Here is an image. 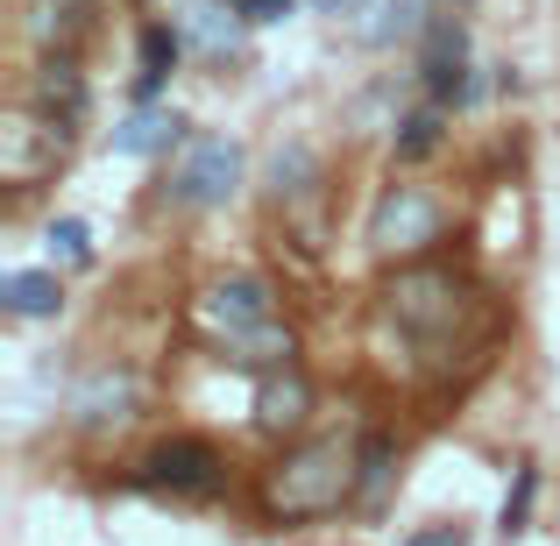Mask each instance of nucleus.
I'll list each match as a JSON object with an SVG mask.
<instances>
[{
  "mask_svg": "<svg viewBox=\"0 0 560 546\" xmlns=\"http://www.w3.org/2000/svg\"><path fill=\"white\" fill-rule=\"evenodd\" d=\"M171 142H185V114L178 107H150V100L114 128V150L121 156H164Z\"/></svg>",
  "mask_w": 560,
  "mask_h": 546,
  "instance_id": "12",
  "label": "nucleus"
},
{
  "mask_svg": "<svg viewBox=\"0 0 560 546\" xmlns=\"http://www.w3.org/2000/svg\"><path fill=\"white\" fill-rule=\"evenodd\" d=\"M440 234H447V206L425 185H390L370 213V248L383 263H419Z\"/></svg>",
  "mask_w": 560,
  "mask_h": 546,
  "instance_id": "3",
  "label": "nucleus"
},
{
  "mask_svg": "<svg viewBox=\"0 0 560 546\" xmlns=\"http://www.w3.org/2000/svg\"><path fill=\"white\" fill-rule=\"evenodd\" d=\"M178 57H185V36L171 22H150L142 28V79H136V100H156L164 93V79L178 71Z\"/></svg>",
  "mask_w": 560,
  "mask_h": 546,
  "instance_id": "15",
  "label": "nucleus"
},
{
  "mask_svg": "<svg viewBox=\"0 0 560 546\" xmlns=\"http://www.w3.org/2000/svg\"><path fill=\"white\" fill-rule=\"evenodd\" d=\"M242 191V142L234 136H199L171 171V199L178 206H228Z\"/></svg>",
  "mask_w": 560,
  "mask_h": 546,
  "instance_id": "4",
  "label": "nucleus"
},
{
  "mask_svg": "<svg viewBox=\"0 0 560 546\" xmlns=\"http://www.w3.org/2000/svg\"><path fill=\"white\" fill-rule=\"evenodd\" d=\"M43 248H50V263H65V270H85V263H93V228H85V220H50V228H43Z\"/></svg>",
  "mask_w": 560,
  "mask_h": 546,
  "instance_id": "19",
  "label": "nucleus"
},
{
  "mask_svg": "<svg viewBox=\"0 0 560 546\" xmlns=\"http://www.w3.org/2000/svg\"><path fill=\"white\" fill-rule=\"evenodd\" d=\"M370 8H376V0H313V14H327V22H370Z\"/></svg>",
  "mask_w": 560,
  "mask_h": 546,
  "instance_id": "24",
  "label": "nucleus"
},
{
  "mask_svg": "<svg viewBox=\"0 0 560 546\" xmlns=\"http://www.w3.org/2000/svg\"><path fill=\"white\" fill-rule=\"evenodd\" d=\"M228 362H242V369H277V362H291V327H256V334H242V341H228Z\"/></svg>",
  "mask_w": 560,
  "mask_h": 546,
  "instance_id": "17",
  "label": "nucleus"
},
{
  "mask_svg": "<svg viewBox=\"0 0 560 546\" xmlns=\"http://www.w3.org/2000/svg\"><path fill=\"white\" fill-rule=\"evenodd\" d=\"M390 468H397V448L390 440H362V497H383V483H390Z\"/></svg>",
  "mask_w": 560,
  "mask_h": 546,
  "instance_id": "22",
  "label": "nucleus"
},
{
  "mask_svg": "<svg viewBox=\"0 0 560 546\" xmlns=\"http://www.w3.org/2000/svg\"><path fill=\"white\" fill-rule=\"evenodd\" d=\"M454 8H468V0H454Z\"/></svg>",
  "mask_w": 560,
  "mask_h": 546,
  "instance_id": "26",
  "label": "nucleus"
},
{
  "mask_svg": "<svg viewBox=\"0 0 560 546\" xmlns=\"http://www.w3.org/2000/svg\"><path fill=\"white\" fill-rule=\"evenodd\" d=\"M305 419H313V383H305L291 362L270 369L262 391H256V426H262V433H299Z\"/></svg>",
  "mask_w": 560,
  "mask_h": 546,
  "instance_id": "10",
  "label": "nucleus"
},
{
  "mask_svg": "<svg viewBox=\"0 0 560 546\" xmlns=\"http://www.w3.org/2000/svg\"><path fill=\"white\" fill-rule=\"evenodd\" d=\"M425 93H433L440 107H468V100H476L468 28L462 22H433V28H425Z\"/></svg>",
  "mask_w": 560,
  "mask_h": 546,
  "instance_id": "8",
  "label": "nucleus"
},
{
  "mask_svg": "<svg viewBox=\"0 0 560 546\" xmlns=\"http://www.w3.org/2000/svg\"><path fill=\"white\" fill-rule=\"evenodd\" d=\"M28 107H43L50 121L79 128V121H85V71L71 65V57H43V65H36V93H28Z\"/></svg>",
  "mask_w": 560,
  "mask_h": 546,
  "instance_id": "11",
  "label": "nucleus"
},
{
  "mask_svg": "<svg viewBox=\"0 0 560 546\" xmlns=\"http://www.w3.org/2000/svg\"><path fill=\"white\" fill-rule=\"evenodd\" d=\"M405 546H468V533L462 525H425V533H411Z\"/></svg>",
  "mask_w": 560,
  "mask_h": 546,
  "instance_id": "25",
  "label": "nucleus"
},
{
  "mask_svg": "<svg viewBox=\"0 0 560 546\" xmlns=\"http://www.w3.org/2000/svg\"><path fill=\"white\" fill-rule=\"evenodd\" d=\"M65 142H71V128H65V121H50L43 107L14 114V121L0 128V178H8V185H36L43 171H57Z\"/></svg>",
  "mask_w": 560,
  "mask_h": 546,
  "instance_id": "6",
  "label": "nucleus"
},
{
  "mask_svg": "<svg viewBox=\"0 0 560 546\" xmlns=\"http://www.w3.org/2000/svg\"><path fill=\"white\" fill-rule=\"evenodd\" d=\"M199 313H206V327H213L220 341H242V334L270 327L277 305H270V284H262V277H220V284L199 299Z\"/></svg>",
  "mask_w": 560,
  "mask_h": 546,
  "instance_id": "7",
  "label": "nucleus"
},
{
  "mask_svg": "<svg viewBox=\"0 0 560 546\" xmlns=\"http://www.w3.org/2000/svg\"><path fill=\"white\" fill-rule=\"evenodd\" d=\"M0 305L14 320H43V313L65 305V284H57V270H8L0 277Z\"/></svg>",
  "mask_w": 560,
  "mask_h": 546,
  "instance_id": "14",
  "label": "nucleus"
},
{
  "mask_svg": "<svg viewBox=\"0 0 560 546\" xmlns=\"http://www.w3.org/2000/svg\"><path fill=\"white\" fill-rule=\"evenodd\" d=\"M533 497H539V468H518V476H511V490H504V533H525Z\"/></svg>",
  "mask_w": 560,
  "mask_h": 546,
  "instance_id": "21",
  "label": "nucleus"
},
{
  "mask_svg": "<svg viewBox=\"0 0 560 546\" xmlns=\"http://www.w3.org/2000/svg\"><path fill=\"white\" fill-rule=\"evenodd\" d=\"M136 483L142 490H171V497H213L228 483V468H220V454L206 440H164V448L142 454Z\"/></svg>",
  "mask_w": 560,
  "mask_h": 546,
  "instance_id": "5",
  "label": "nucleus"
},
{
  "mask_svg": "<svg viewBox=\"0 0 560 546\" xmlns=\"http://www.w3.org/2000/svg\"><path fill=\"white\" fill-rule=\"evenodd\" d=\"M419 28H425V0H376L370 22H362V43H370V50H390V43L419 36Z\"/></svg>",
  "mask_w": 560,
  "mask_h": 546,
  "instance_id": "16",
  "label": "nucleus"
},
{
  "mask_svg": "<svg viewBox=\"0 0 560 546\" xmlns=\"http://www.w3.org/2000/svg\"><path fill=\"white\" fill-rule=\"evenodd\" d=\"M242 14H248V28H270L284 14H299V0H242Z\"/></svg>",
  "mask_w": 560,
  "mask_h": 546,
  "instance_id": "23",
  "label": "nucleus"
},
{
  "mask_svg": "<svg viewBox=\"0 0 560 546\" xmlns=\"http://www.w3.org/2000/svg\"><path fill=\"white\" fill-rule=\"evenodd\" d=\"M433 150H440V100L397 121V156H405V164H419V156H433Z\"/></svg>",
  "mask_w": 560,
  "mask_h": 546,
  "instance_id": "20",
  "label": "nucleus"
},
{
  "mask_svg": "<svg viewBox=\"0 0 560 546\" xmlns=\"http://www.w3.org/2000/svg\"><path fill=\"white\" fill-rule=\"evenodd\" d=\"M313 185H319V156L305 150V142H291V150L270 156V191L277 199H299V191H313Z\"/></svg>",
  "mask_w": 560,
  "mask_h": 546,
  "instance_id": "18",
  "label": "nucleus"
},
{
  "mask_svg": "<svg viewBox=\"0 0 560 546\" xmlns=\"http://www.w3.org/2000/svg\"><path fill=\"white\" fill-rule=\"evenodd\" d=\"M462 313H468V284L454 270H397L390 291H383V341L397 334L425 362H440L454 348Z\"/></svg>",
  "mask_w": 560,
  "mask_h": 546,
  "instance_id": "2",
  "label": "nucleus"
},
{
  "mask_svg": "<svg viewBox=\"0 0 560 546\" xmlns=\"http://www.w3.org/2000/svg\"><path fill=\"white\" fill-rule=\"evenodd\" d=\"M348 497H362V440L348 433H319L305 448H291L262 483V504L277 519H327Z\"/></svg>",
  "mask_w": 560,
  "mask_h": 546,
  "instance_id": "1",
  "label": "nucleus"
},
{
  "mask_svg": "<svg viewBox=\"0 0 560 546\" xmlns=\"http://www.w3.org/2000/svg\"><path fill=\"white\" fill-rule=\"evenodd\" d=\"M242 28H248L242 0H199V8H191V22H185V36L199 43L206 57H234V50H242Z\"/></svg>",
  "mask_w": 560,
  "mask_h": 546,
  "instance_id": "13",
  "label": "nucleus"
},
{
  "mask_svg": "<svg viewBox=\"0 0 560 546\" xmlns=\"http://www.w3.org/2000/svg\"><path fill=\"white\" fill-rule=\"evenodd\" d=\"M128 411H136V376H128V369H100V376H85L79 391H71V426H85V433L121 426Z\"/></svg>",
  "mask_w": 560,
  "mask_h": 546,
  "instance_id": "9",
  "label": "nucleus"
}]
</instances>
